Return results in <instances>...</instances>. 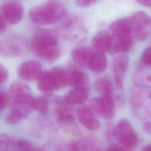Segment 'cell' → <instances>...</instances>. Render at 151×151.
I'll return each mask as SVG.
<instances>
[{"instance_id":"obj_1","label":"cell","mask_w":151,"mask_h":151,"mask_svg":"<svg viewBox=\"0 0 151 151\" xmlns=\"http://www.w3.org/2000/svg\"><path fill=\"white\" fill-rule=\"evenodd\" d=\"M29 47L40 58L52 61L60 55L58 36L56 32L51 29H41L32 38Z\"/></svg>"},{"instance_id":"obj_2","label":"cell","mask_w":151,"mask_h":151,"mask_svg":"<svg viewBox=\"0 0 151 151\" xmlns=\"http://www.w3.org/2000/svg\"><path fill=\"white\" fill-rule=\"evenodd\" d=\"M65 14L64 6L58 2L52 1L31 9L29 18L35 24L46 25L59 21Z\"/></svg>"},{"instance_id":"obj_3","label":"cell","mask_w":151,"mask_h":151,"mask_svg":"<svg viewBox=\"0 0 151 151\" xmlns=\"http://www.w3.org/2000/svg\"><path fill=\"white\" fill-rule=\"evenodd\" d=\"M37 84L40 91L51 94L68 84V71L61 67H55L42 71L37 79Z\"/></svg>"},{"instance_id":"obj_4","label":"cell","mask_w":151,"mask_h":151,"mask_svg":"<svg viewBox=\"0 0 151 151\" xmlns=\"http://www.w3.org/2000/svg\"><path fill=\"white\" fill-rule=\"evenodd\" d=\"M59 21L58 31L64 38L77 41L84 38L86 31L83 23L77 17L65 14Z\"/></svg>"},{"instance_id":"obj_5","label":"cell","mask_w":151,"mask_h":151,"mask_svg":"<svg viewBox=\"0 0 151 151\" xmlns=\"http://www.w3.org/2000/svg\"><path fill=\"white\" fill-rule=\"evenodd\" d=\"M113 132L116 140L126 150L134 148L139 143L137 133L126 119H120L115 126Z\"/></svg>"},{"instance_id":"obj_6","label":"cell","mask_w":151,"mask_h":151,"mask_svg":"<svg viewBox=\"0 0 151 151\" xmlns=\"http://www.w3.org/2000/svg\"><path fill=\"white\" fill-rule=\"evenodd\" d=\"M28 45L26 40L19 35H8L1 40V54L8 57L20 56L26 52Z\"/></svg>"},{"instance_id":"obj_7","label":"cell","mask_w":151,"mask_h":151,"mask_svg":"<svg viewBox=\"0 0 151 151\" xmlns=\"http://www.w3.org/2000/svg\"><path fill=\"white\" fill-rule=\"evenodd\" d=\"M130 18L134 38L140 41L146 40L151 35V17L143 11H138Z\"/></svg>"},{"instance_id":"obj_8","label":"cell","mask_w":151,"mask_h":151,"mask_svg":"<svg viewBox=\"0 0 151 151\" xmlns=\"http://www.w3.org/2000/svg\"><path fill=\"white\" fill-rule=\"evenodd\" d=\"M90 105L94 113L103 119H110L114 116L115 104L113 96L100 95L92 99Z\"/></svg>"},{"instance_id":"obj_9","label":"cell","mask_w":151,"mask_h":151,"mask_svg":"<svg viewBox=\"0 0 151 151\" xmlns=\"http://www.w3.org/2000/svg\"><path fill=\"white\" fill-rule=\"evenodd\" d=\"M130 63L129 57L125 54H121L116 57L112 61V70L115 84L118 88L123 86L125 75Z\"/></svg>"},{"instance_id":"obj_10","label":"cell","mask_w":151,"mask_h":151,"mask_svg":"<svg viewBox=\"0 0 151 151\" xmlns=\"http://www.w3.org/2000/svg\"><path fill=\"white\" fill-rule=\"evenodd\" d=\"M42 72L41 64L35 60L25 61L21 63L17 69L19 78L29 81L37 80Z\"/></svg>"},{"instance_id":"obj_11","label":"cell","mask_w":151,"mask_h":151,"mask_svg":"<svg viewBox=\"0 0 151 151\" xmlns=\"http://www.w3.org/2000/svg\"><path fill=\"white\" fill-rule=\"evenodd\" d=\"M93 109L87 106H83L77 110V114L79 123L85 128L90 130H97L101 124L94 114Z\"/></svg>"},{"instance_id":"obj_12","label":"cell","mask_w":151,"mask_h":151,"mask_svg":"<svg viewBox=\"0 0 151 151\" xmlns=\"http://www.w3.org/2000/svg\"><path fill=\"white\" fill-rule=\"evenodd\" d=\"M24 9L22 6L16 2H8L1 7V17L10 24H16L22 18Z\"/></svg>"},{"instance_id":"obj_13","label":"cell","mask_w":151,"mask_h":151,"mask_svg":"<svg viewBox=\"0 0 151 151\" xmlns=\"http://www.w3.org/2000/svg\"><path fill=\"white\" fill-rule=\"evenodd\" d=\"M110 30L113 37H114L133 36V25L130 16L113 22L110 25Z\"/></svg>"},{"instance_id":"obj_14","label":"cell","mask_w":151,"mask_h":151,"mask_svg":"<svg viewBox=\"0 0 151 151\" xmlns=\"http://www.w3.org/2000/svg\"><path fill=\"white\" fill-rule=\"evenodd\" d=\"M113 36L106 31H101L95 35L92 40V46L94 50L101 52H110Z\"/></svg>"},{"instance_id":"obj_15","label":"cell","mask_w":151,"mask_h":151,"mask_svg":"<svg viewBox=\"0 0 151 151\" xmlns=\"http://www.w3.org/2000/svg\"><path fill=\"white\" fill-rule=\"evenodd\" d=\"M94 51V48L88 46H77L72 50L71 58L77 65L83 67H87L90 57Z\"/></svg>"},{"instance_id":"obj_16","label":"cell","mask_w":151,"mask_h":151,"mask_svg":"<svg viewBox=\"0 0 151 151\" xmlns=\"http://www.w3.org/2000/svg\"><path fill=\"white\" fill-rule=\"evenodd\" d=\"M88 96V90L83 88L74 87L65 94L64 100L70 105L82 104L86 102Z\"/></svg>"},{"instance_id":"obj_17","label":"cell","mask_w":151,"mask_h":151,"mask_svg":"<svg viewBox=\"0 0 151 151\" xmlns=\"http://www.w3.org/2000/svg\"><path fill=\"white\" fill-rule=\"evenodd\" d=\"M68 84L74 87H80L88 90L90 81L88 76L82 71L73 68L68 71Z\"/></svg>"},{"instance_id":"obj_18","label":"cell","mask_w":151,"mask_h":151,"mask_svg":"<svg viewBox=\"0 0 151 151\" xmlns=\"http://www.w3.org/2000/svg\"><path fill=\"white\" fill-rule=\"evenodd\" d=\"M133 42L134 37L133 35L119 37H113L112 44L110 52L115 54L127 52L132 48L133 45Z\"/></svg>"},{"instance_id":"obj_19","label":"cell","mask_w":151,"mask_h":151,"mask_svg":"<svg viewBox=\"0 0 151 151\" xmlns=\"http://www.w3.org/2000/svg\"><path fill=\"white\" fill-rule=\"evenodd\" d=\"M107 66V59L104 52L94 51L89 60L87 67L95 73L104 71Z\"/></svg>"},{"instance_id":"obj_20","label":"cell","mask_w":151,"mask_h":151,"mask_svg":"<svg viewBox=\"0 0 151 151\" xmlns=\"http://www.w3.org/2000/svg\"><path fill=\"white\" fill-rule=\"evenodd\" d=\"M64 103H59L55 110V113L58 121L64 125H70L74 122V119L73 115L69 109Z\"/></svg>"},{"instance_id":"obj_21","label":"cell","mask_w":151,"mask_h":151,"mask_svg":"<svg viewBox=\"0 0 151 151\" xmlns=\"http://www.w3.org/2000/svg\"><path fill=\"white\" fill-rule=\"evenodd\" d=\"M8 93L11 99L15 97L32 96V92L30 88L21 81H14L11 84Z\"/></svg>"},{"instance_id":"obj_22","label":"cell","mask_w":151,"mask_h":151,"mask_svg":"<svg viewBox=\"0 0 151 151\" xmlns=\"http://www.w3.org/2000/svg\"><path fill=\"white\" fill-rule=\"evenodd\" d=\"M151 66L140 68L134 76V82L140 87H151Z\"/></svg>"},{"instance_id":"obj_23","label":"cell","mask_w":151,"mask_h":151,"mask_svg":"<svg viewBox=\"0 0 151 151\" xmlns=\"http://www.w3.org/2000/svg\"><path fill=\"white\" fill-rule=\"evenodd\" d=\"M94 89L100 95L113 96V87L111 82L107 78H101L97 80L94 84Z\"/></svg>"},{"instance_id":"obj_24","label":"cell","mask_w":151,"mask_h":151,"mask_svg":"<svg viewBox=\"0 0 151 151\" xmlns=\"http://www.w3.org/2000/svg\"><path fill=\"white\" fill-rule=\"evenodd\" d=\"M32 106L33 110L42 114L47 113L49 109V106L47 100L41 97H32Z\"/></svg>"},{"instance_id":"obj_25","label":"cell","mask_w":151,"mask_h":151,"mask_svg":"<svg viewBox=\"0 0 151 151\" xmlns=\"http://www.w3.org/2000/svg\"><path fill=\"white\" fill-rule=\"evenodd\" d=\"M0 150H17L16 140L7 134H1L0 136Z\"/></svg>"},{"instance_id":"obj_26","label":"cell","mask_w":151,"mask_h":151,"mask_svg":"<svg viewBox=\"0 0 151 151\" xmlns=\"http://www.w3.org/2000/svg\"><path fill=\"white\" fill-rule=\"evenodd\" d=\"M69 149L73 150H99L95 143H93L90 141H83L80 142H73L69 145Z\"/></svg>"},{"instance_id":"obj_27","label":"cell","mask_w":151,"mask_h":151,"mask_svg":"<svg viewBox=\"0 0 151 151\" xmlns=\"http://www.w3.org/2000/svg\"><path fill=\"white\" fill-rule=\"evenodd\" d=\"M16 147L17 150H39L35 148L32 144L26 140L19 139L16 140Z\"/></svg>"},{"instance_id":"obj_28","label":"cell","mask_w":151,"mask_h":151,"mask_svg":"<svg viewBox=\"0 0 151 151\" xmlns=\"http://www.w3.org/2000/svg\"><path fill=\"white\" fill-rule=\"evenodd\" d=\"M141 62L146 66H151V47L144 50L140 58Z\"/></svg>"},{"instance_id":"obj_29","label":"cell","mask_w":151,"mask_h":151,"mask_svg":"<svg viewBox=\"0 0 151 151\" xmlns=\"http://www.w3.org/2000/svg\"><path fill=\"white\" fill-rule=\"evenodd\" d=\"M1 111H2L9 104L11 100V97L8 92H6L2 90L1 91Z\"/></svg>"},{"instance_id":"obj_30","label":"cell","mask_w":151,"mask_h":151,"mask_svg":"<svg viewBox=\"0 0 151 151\" xmlns=\"http://www.w3.org/2000/svg\"><path fill=\"white\" fill-rule=\"evenodd\" d=\"M0 74H1V84L5 82L8 78V71L7 69L2 64H0Z\"/></svg>"},{"instance_id":"obj_31","label":"cell","mask_w":151,"mask_h":151,"mask_svg":"<svg viewBox=\"0 0 151 151\" xmlns=\"http://www.w3.org/2000/svg\"><path fill=\"white\" fill-rule=\"evenodd\" d=\"M98 0H76V4L78 6L81 7H87L96 2Z\"/></svg>"},{"instance_id":"obj_32","label":"cell","mask_w":151,"mask_h":151,"mask_svg":"<svg viewBox=\"0 0 151 151\" xmlns=\"http://www.w3.org/2000/svg\"><path fill=\"white\" fill-rule=\"evenodd\" d=\"M107 150H126L123 146H122L121 145H117V144H113L110 145Z\"/></svg>"},{"instance_id":"obj_33","label":"cell","mask_w":151,"mask_h":151,"mask_svg":"<svg viewBox=\"0 0 151 151\" xmlns=\"http://www.w3.org/2000/svg\"><path fill=\"white\" fill-rule=\"evenodd\" d=\"M6 29V21L2 17H1V29H0V32L1 34H2Z\"/></svg>"},{"instance_id":"obj_34","label":"cell","mask_w":151,"mask_h":151,"mask_svg":"<svg viewBox=\"0 0 151 151\" xmlns=\"http://www.w3.org/2000/svg\"><path fill=\"white\" fill-rule=\"evenodd\" d=\"M143 130L148 134H151V122H145L143 125Z\"/></svg>"},{"instance_id":"obj_35","label":"cell","mask_w":151,"mask_h":151,"mask_svg":"<svg viewBox=\"0 0 151 151\" xmlns=\"http://www.w3.org/2000/svg\"><path fill=\"white\" fill-rule=\"evenodd\" d=\"M137 2L145 6L151 7V0H136Z\"/></svg>"},{"instance_id":"obj_36","label":"cell","mask_w":151,"mask_h":151,"mask_svg":"<svg viewBox=\"0 0 151 151\" xmlns=\"http://www.w3.org/2000/svg\"><path fill=\"white\" fill-rule=\"evenodd\" d=\"M143 150H145V151H151V144H149V145L145 146L143 148Z\"/></svg>"},{"instance_id":"obj_37","label":"cell","mask_w":151,"mask_h":151,"mask_svg":"<svg viewBox=\"0 0 151 151\" xmlns=\"http://www.w3.org/2000/svg\"><path fill=\"white\" fill-rule=\"evenodd\" d=\"M149 99H150V100L151 101V90L150 91V92L149 93Z\"/></svg>"}]
</instances>
